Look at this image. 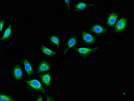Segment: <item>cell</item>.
Instances as JSON below:
<instances>
[{
	"label": "cell",
	"instance_id": "1",
	"mask_svg": "<svg viewBox=\"0 0 134 101\" xmlns=\"http://www.w3.org/2000/svg\"><path fill=\"white\" fill-rule=\"evenodd\" d=\"M101 47L100 45L93 47L79 46L74 48V52L77 56L74 63L75 69L80 71L86 69L89 63L97 59Z\"/></svg>",
	"mask_w": 134,
	"mask_h": 101
},
{
	"label": "cell",
	"instance_id": "2",
	"mask_svg": "<svg viewBox=\"0 0 134 101\" xmlns=\"http://www.w3.org/2000/svg\"><path fill=\"white\" fill-rule=\"evenodd\" d=\"M102 10L103 16L99 21L111 30L122 16L121 8L115 0H107L102 7Z\"/></svg>",
	"mask_w": 134,
	"mask_h": 101
},
{
	"label": "cell",
	"instance_id": "3",
	"mask_svg": "<svg viewBox=\"0 0 134 101\" xmlns=\"http://www.w3.org/2000/svg\"><path fill=\"white\" fill-rule=\"evenodd\" d=\"M132 25V19L129 15H122L111 30L114 36L120 39L127 38Z\"/></svg>",
	"mask_w": 134,
	"mask_h": 101
},
{
	"label": "cell",
	"instance_id": "4",
	"mask_svg": "<svg viewBox=\"0 0 134 101\" xmlns=\"http://www.w3.org/2000/svg\"><path fill=\"white\" fill-rule=\"evenodd\" d=\"M21 85L22 92L28 96H35L46 94V89L42 83L36 78L24 79Z\"/></svg>",
	"mask_w": 134,
	"mask_h": 101
},
{
	"label": "cell",
	"instance_id": "5",
	"mask_svg": "<svg viewBox=\"0 0 134 101\" xmlns=\"http://www.w3.org/2000/svg\"><path fill=\"white\" fill-rule=\"evenodd\" d=\"M97 5L96 2L84 0L74 1L72 3V12L71 14L75 18H79L80 16L94 9Z\"/></svg>",
	"mask_w": 134,
	"mask_h": 101
},
{
	"label": "cell",
	"instance_id": "6",
	"mask_svg": "<svg viewBox=\"0 0 134 101\" xmlns=\"http://www.w3.org/2000/svg\"><path fill=\"white\" fill-rule=\"evenodd\" d=\"M86 29L98 38L105 37L111 33V29L100 21L90 20Z\"/></svg>",
	"mask_w": 134,
	"mask_h": 101
},
{
	"label": "cell",
	"instance_id": "7",
	"mask_svg": "<svg viewBox=\"0 0 134 101\" xmlns=\"http://www.w3.org/2000/svg\"><path fill=\"white\" fill-rule=\"evenodd\" d=\"M79 31H75L67 37L65 41L62 51V55L66 56L70 53L71 50L79 46Z\"/></svg>",
	"mask_w": 134,
	"mask_h": 101
},
{
	"label": "cell",
	"instance_id": "8",
	"mask_svg": "<svg viewBox=\"0 0 134 101\" xmlns=\"http://www.w3.org/2000/svg\"><path fill=\"white\" fill-rule=\"evenodd\" d=\"M79 31L80 42L84 46L93 47L98 45L99 38L89 31L86 28H81Z\"/></svg>",
	"mask_w": 134,
	"mask_h": 101
},
{
	"label": "cell",
	"instance_id": "9",
	"mask_svg": "<svg viewBox=\"0 0 134 101\" xmlns=\"http://www.w3.org/2000/svg\"><path fill=\"white\" fill-rule=\"evenodd\" d=\"M23 72L21 67L19 64H16L13 68L12 77L11 81L15 85L21 84L23 81Z\"/></svg>",
	"mask_w": 134,
	"mask_h": 101
},
{
	"label": "cell",
	"instance_id": "10",
	"mask_svg": "<svg viewBox=\"0 0 134 101\" xmlns=\"http://www.w3.org/2000/svg\"><path fill=\"white\" fill-rule=\"evenodd\" d=\"M41 82L46 89H50L53 86L54 83L52 80V75L49 73L42 74L40 76Z\"/></svg>",
	"mask_w": 134,
	"mask_h": 101
},
{
	"label": "cell",
	"instance_id": "11",
	"mask_svg": "<svg viewBox=\"0 0 134 101\" xmlns=\"http://www.w3.org/2000/svg\"><path fill=\"white\" fill-rule=\"evenodd\" d=\"M1 101H17L16 96L13 92L10 90L1 91Z\"/></svg>",
	"mask_w": 134,
	"mask_h": 101
},
{
	"label": "cell",
	"instance_id": "12",
	"mask_svg": "<svg viewBox=\"0 0 134 101\" xmlns=\"http://www.w3.org/2000/svg\"><path fill=\"white\" fill-rule=\"evenodd\" d=\"M51 67L49 63L45 60H42L39 63L38 66H37L36 70L38 74H40L41 73L49 71L51 70Z\"/></svg>",
	"mask_w": 134,
	"mask_h": 101
},
{
	"label": "cell",
	"instance_id": "13",
	"mask_svg": "<svg viewBox=\"0 0 134 101\" xmlns=\"http://www.w3.org/2000/svg\"><path fill=\"white\" fill-rule=\"evenodd\" d=\"M22 64L24 66L25 70L27 73L29 78H31L33 75L34 70L33 68L29 61L27 59L23 60L22 61Z\"/></svg>",
	"mask_w": 134,
	"mask_h": 101
},
{
	"label": "cell",
	"instance_id": "14",
	"mask_svg": "<svg viewBox=\"0 0 134 101\" xmlns=\"http://www.w3.org/2000/svg\"><path fill=\"white\" fill-rule=\"evenodd\" d=\"M48 40L54 44L56 49L59 50L61 49V40L60 37L56 34H52L48 36Z\"/></svg>",
	"mask_w": 134,
	"mask_h": 101
},
{
	"label": "cell",
	"instance_id": "15",
	"mask_svg": "<svg viewBox=\"0 0 134 101\" xmlns=\"http://www.w3.org/2000/svg\"><path fill=\"white\" fill-rule=\"evenodd\" d=\"M40 49L42 53L46 55L53 56L58 54L59 53L56 50H51L44 44H41Z\"/></svg>",
	"mask_w": 134,
	"mask_h": 101
},
{
	"label": "cell",
	"instance_id": "16",
	"mask_svg": "<svg viewBox=\"0 0 134 101\" xmlns=\"http://www.w3.org/2000/svg\"><path fill=\"white\" fill-rule=\"evenodd\" d=\"M12 27L11 24H10L6 29L3 36L1 39V41H4L8 39L12 34Z\"/></svg>",
	"mask_w": 134,
	"mask_h": 101
},
{
	"label": "cell",
	"instance_id": "17",
	"mask_svg": "<svg viewBox=\"0 0 134 101\" xmlns=\"http://www.w3.org/2000/svg\"><path fill=\"white\" fill-rule=\"evenodd\" d=\"M73 1H63V4H64V8L67 12L71 14L72 12V5Z\"/></svg>",
	"mask_w": 134,
	"mask_h": 101
},
{
	"label": "cell",
	"instance_id": "18",
	"mask_svg": "<svg viewBox=\"0 0 134 101\" xmlns=\"http://www.w3.org/2000/svg\"><path fill=\"white\" fill-rule=\"evenodd\" d=\"M57 96L52 94H47L44 96V99L46 101H56Z\"/></svg>",
	"mask_w": 134,
	"mask_h": 101
},
{
	"label": "cell",
	"instance_id": "19",
	"mask_svg": "<svg viewBox=\"0 0 134 101\" xmlns=\"http://www.w3.org/2000/svg\"><path fill=\"white\" fill-rule=\"evenodd\" d=\"M44 94H39L35 96L33 100L34 101H43L44 99V96H43Z\"/></svg>",
	"mask_w": 134,
	"mask_h": 101
},
{
	"label": "cell",
	"instance_id": "20",
	"mask_svg": "<svg viewBox=\"0 0 134 101\" xmlns=\"http://www.w3.org/2000/svg\"><path fill=\"white\" fill-rule=\"evenodd\" d=\"M5 24V21L3 20H1V22H0V25H1V32H2V31H3V27L4 24Z\"/></svg>",
	"mask_w": 134,
	"mask_h": 101
}]
</instances>
